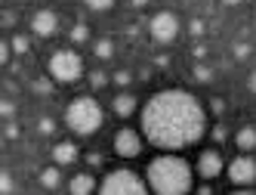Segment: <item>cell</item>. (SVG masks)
I'll use <instances>...</instances> for the list:
<instances>
[{"label":"cell","mask_w":256,"mask_h":195,"mask_svg":"<svg viewBox=\"0 0 256 195\" xmlns=\"http://www.w3.org/2000/svg\"><path fill=\"white\" fill-rule=\"evenodd\" d=\"M142 133L154 149H188L207 133V109L188 90H179V87L158 90L142 105Z\"/></svg>","instance_id":"cell-1"},{"label":"cell","mask_w":256,"mask_h":195,"mask_svg":"<svg viewBox=\"0 0 256 195\" xmlns=\"http://www.w3.org/2000/svg\"><path fill=\"white\" fill-rule=\"evenodd\" d=\"M145 180L154 195H186L194 189V167L182 155H158L145 167Z\"/></svg>","instance_id":"cell-2"},{"label":"cell","mask_w":256,"mask_h":195,"mask_svg":"<svg viewBox=\"0 0 256 195\" xmlns=\"http://www.w3.org/2000/svg\"><path fill=\"white\" fill-rule=\"evenodd\" d=\"M102 121H105V112L93 96H74L65 105V124L78 136H93L102 127Z\"/></svg>","instance_id":"cell-3"},{"label":"cell","mask_w":256,"mask_h":195,"mask_svg":"<svg viewBox=\"0 0 256 195\" xmlns=\"http://www.w3.org/2000/svg\"><path fill=\"white\" fill-rule=\"evenodd\" d=\"M99 192L102 195H145V192H152V189H148V180H142L136 170L114 167V170H108L102 176Z\"/></svg>","instance_id":"cell-4"},{"label":"cell","mask_w":256,"mask_h":195,"mask_svg":"<svg viewBox=\"0 0 256 195\" xmlns=\"http://www.w3.org/2000/svg\"><path fill=\"white\" fill-rule=\"evenodd\" d=\"M46 68H50V78L59 81V84H74L84 78V59L74 50H56L50 56Z\"/></svg>","instance_id":"cell-5"},{"label":"cell","mask_w":256,"mask_h":195,"mask_svg":"<svg viewBox=\"0 0 256 195\" xmlns=\"http://www.w3.org/2000/svg\"><path fill=\"white\" fill-rule=\"evenodd\" d=\"M148 34L154 44H173L179 38V16L170 10H160L148 19Z\"/></svg>","instance_id":"cell-6"},{"label":"cell","mask_w":256,"mask_h":195,"mask_svg":"<svg viewBox=\"0 0 256 195\" xmlns=\"http://www.w3.org/2000/svg\"><path fill=\"white\" fill-rule=\"evenodd\" d=\"M228 183H234L238 189H247L256 183V158L253 155H238L228 161Z\"/></svg>","instance_id":"cell-7"},{"label":"cell","mask_w":256,"mask_h":195,"mask_svg":"<svg viewBox=\"0 0 256 195\" xmlns=\"http://www.w3.org/2000/svg\"><path fill=\"white\" fill-rule=\"evenodd\" d=\"M112 146H114V155H120V158H139L145 149V133H139L133 127H120L114 133Z\"/></svg>","instance_id":"cell-8"},{"label":"cell","mask_w":256,"mask_h":195,"mask_svg":"<svg viewBox=\"0 0 256 195\" xmlns=\"http://www.w3.org/2000/svg\"><path fill=\"white\" fill-rule=\"evenodd\" d=\"M222 167H226V161H222V152L219 149H204L198 155V164H194L200 180H219V176H222Z\"/></svg>","instance_id":"cell-9"},{"label":"cell","mask_w":256,"mask_h":195,"mask_svg":"<svg viewBox=\"0 0 256 195\" xmlns=\"http://www.w3.org/2000/svg\"><path fill=\"white\" fill-rule=\"evenodd\" d=\"M31 31L38 34V38H52V34L59 31V16L52 10H38L31 16Z\"/></svg>","instance_id":"cell-10"},{"label":"cell","mask_w":256,"mask_h":195,"mask_svg":"<svg viewBox=\"0 0 256 195\" xmlns=\"http://www.w3.org/2000/svg\"><path fill=\"white\" fill-rule=\"evenodd\" d=\"M68 192L71 195H93V192H99V183H96V176L90 170H80V173H74L68 180Z\"/></svg>","instance_id":"cell-11"},{"label":"cell","mask_w":256,"mask_h":195,"mask_svg":"<svg viewBox=\"0 0 256 195\" xmlns=\"http://www.w3.org/2000/svg\"><path fill=\"white\" fill-rule=\"evenodd\" d=\"M52 161H56V164H74L78 161V158H80V149L74 146V143H71V139H62V143H56V146H52Z\"/></svg>","instance_id":"cell-12"},{"label":"cell","mask_w":256,"mask_h":195,"mask_svg":"<svg viewBox=\"0 0 256 195\" xmlns=\"http://www.w3.org/2000/svg\"><path fill=\"white\" fill-rule=\"evenodd\" d=\"M136 109H139V99H136L133 93H118V96L112 99V112H114L118 118H130Z\"/></svg>","instance_id":"cell-13"},{"label":"cell","mask_w":256,"mask_h":195,"mask_svg":"<svg viewBox=\"0 0 256 195\" xmlns=\"http://www.w3.org/2000/svg\"><path fill=\"white\" fill-rule=\"evenodd\" d=\"M234 146L241 152H253L256 149V127L253 124H244V127L234 133Z\"/></svg>","instance_id":"cell-14"},{"label":"cell","mask_w":256,"mask_h":195,"mask_svg":"<svg viewBox=\"0 0 256 195\" xmlns=\"http://www.w3.org/2000/svg\"><path fill=\"white\" fill-rule=\"evenodd\" d=\"M62 164H56L52 161V167H44L40 170V186L44 189H59L62 186V170H59Z\"/></svg>","instance_id":"cell-15"},{"label":"cell","mask_w":256,"mask_h":195,"mask_svg":"<svg viewBox=\"0 0 256 195\" xmlns=\"http://www.w3.org/2000/svg\"><path fill=\"white\" fill-rule=\"evenodd\" d=\"M93 56H96V59H102V62H108V59L114 56V44L108 41V38L96 41V44H93Z\"/></svg>","instance_id":"cell-16"},{"label":"cell","mask_w":256,"mask_h":195,"mask_svg":"<svg viewBox=\"0 0 256 195\" xmlns=\"http://www.w3.org/2000/svg\"><path fill=\"white\" fill-rule=\"evenodd\" d=\"M86 78H90V87H93V90H102V87H108V81H112V78H108V75L102 72V68H96V72H90Z\"/></svg>","instance_id":"cell-17"},{"label":"cell","mask_w":256,"mask_h":195,"mask_svg":"<svg viewBox=\"0 0 256 195\" xmlns=\"http://www.w3.org/2000/svg\"><path fill=\"white\" fill-rule=\"evenodd\" d=\"M71 41H74V44H86L90 41V25L86 22H78L74 28H71Z\"/></svg>","instance_id":"cell-18"},{"label":"cell","mask_w":256,"mask_h":195,"mask_svg":"<svg viewBox=\"0 0 256 195\" xmlns=\"http://www.w3.org/2000/svg\"><path fill=\"white\" fill-rule=\"evenodd\" d=\"M10 44H12V53H16V56H25V53L31 50V41L25 38V34H16Z\"/></svg>","instance_id":"cell-19"},{"label":"cell","mask_w":256,"mask_h":195,"mask_svg":"<svg viewBox=\"0 0 256 195\" xmlns=\"http://www.w3.org/2000/svg\"><path fill=\"white\" fill-rule=\"evenodd\" d=\"M80 4L86 10H93V13H108V10L114 7V0H80Z\"/></svg>","instance_id":"cell-20"},{"label":"cell","mask_w":256,"mask_h":195,"mask_svg":"<svg viewBox=\"0 0 256 195\" xmlns=\"http://www.w3.org/2000/svg\"><path fill=\"white\" fill-rule=\"evenodd\" d=\"M130 81H133L130 68H118V72L112 75V84H118V87H130Z\"/></svg>","instance_id":"cell-21"},{"label":"cell","mask_w":256,"mask_h":195,"mask_svg":"<svg viewBox=\"0 0 256 195\" xmlns=\"http://www.w3.org/2000/svg\"><path fill=\"white\" fill-rule=\"evenodd\" d=\"M194 81L198 84H210L213 81V72H210L207 65H194Z\"/></svg>","instance_id":"cell-22"},{"label":"cell","mask_w":256,"mask_h":195,"mask_svg":"<svg viewBox=\"0 0 256 195\" xmlns=\"http://www.w3.org/2000/svg\"><path fill=\"white\" fill-rule=\"evenodd\" d=\"M38 133H40V136L56 133V121H52V118H40V121H38Z\"/></svg>","instance_id":"cell-23"},{"label":"cell","mask_w":256,"mask_h":195,"mask_svg":"<svg viewBox=\"0 0 256 195\" xmlns=\"http://www.w3.org/2000/svg\"><path fill=\"white\" fill-rule=\"evenodd\" d=\"M12 189H16L12 173H10V170H4V173H0V192H12Z\"/></svg>","instance_id":"cell-24"},{"label":"cell","mask_w":256,"mask_h":195,"mask_svg":"<svg viewBox=\"0 0 256 195\" xmlns=\"http://www.w3.org/2000/svg\"><path fill=\"white\" fill-rule=\"evenodd\" d=\"M204 31H207V25L200 22V19H192L188 22V34H192V38H204Z\"/></svg>","instance_id":"cell-25"},{"label":"cell","mask_w":256,"mask_h":195,"mask_svg":"<svg viewBox=\"0 0 256 195\" xmlns=\"http://www.w3.org/2000/svg\"><path fill=\"white\" fill-rule=\"evenodd\" d=\"M250 53H253V50H250V44H234V59H238V62H244Z\"/></svg>","instance_id":"cell-26"},{"label":"cell","mask_w":256,"mask_h":195,"mask_svg":"<svg viewBox=\"0 0 256 195\" xmlns=\"http://www.w3.org/2000/svg\"><path fill=\"white\" fill-rule=\"evenodd\" d=\"M0 115H4L6 121L16 115V105H12V99H0Z\"/></svg>","instance_id":"cell-27"},{"label":"cell","mask_w":256,"mask_h":195,"mask_svg":"<svg viewBox=\"0 0 256 195\" xmlns=\"http://www.w3.org/2000/svg\"><path fill=\"white\" fill-rule=\"evenodd\" d=\"M210 133H213V139H216V143H226V139H228V130L222 127V124H216V127H213Z\"/></svg>","instance_id":"cell-28"},{"label":"cell","mask_w":256,"mask_h":195,"mask_svg":"<svg viewBox=\"0 0 256 195\" xmlns=\"http://www.w3.org/2000/svg\"><path fill=\"white\" fill-rule=\"evenodd\" d=\"M12 56V44H0V65H6Z\"/></svg>","instance_id":"cell-29"},{"label":"cell","mask_w":256,"mask_h":195,"mask_svg":"<svg viewBox=\"0 0 256 195\" xmlns=\"http://www.w3.org/2000/svg\"><path fill=\"white\" fill-rule=\"evenodd\" d=\"M210 112H216V115H222V112H226V102L219 99V96H213V99H210Z\"/></svg>","instance_id":"cell-30"},{"label":"cell","mask_w":256,"mask_h":195,"mask_svg":"<svg viewBox=\"0 0 256 195\" xmlns=\"http://www.w3.org/2000/svg\"><path fill=\"white\" fill-rule=\"evenodd\" d=\"M86 164H90V167H99V164H102V155H99V152H90V155H86Z\"/></svg>","instance_id":"cell-31"},{"label":"cell","mask_w":256,"mask_h":195,"mask_svg":"<svg viewBox=\"0 0 256 195\" xmlns=\"http://www.w3.org/2000/svg\"><path fill=\"white\" fill-rule=\"evenodd\" d=\"M192 56H194V59H204V56H207V47H204V44H198V47L192 50Z\"/></svg>","instance_id":"cell-32"},{"label":"cell","mask_w":256,"mask_h":195,"mask_svg":"<svg viewBox=\"0 0 256 195\" xmlns=\"http://www.w3.org/2000/svg\"><path fill=\"white\" fill-rule=\"evenodd\" d=\"M213 192V186H210V180H204V183H200L198 186V195H210Z\"/></svg>","instance_id":"cell-33"},{"label":"cell","mask_w":256,"mask_h":195,"mask_svg":"<svg viewBox=\"0 0 256 195\" xmlns=\"http://www.w3.org/2000/svg\"><path fill=\"white\" fill-rule=\"evenodd\" d=\"M34 90H38V93H46V90H50V81H44V78H40L38 84H34Z\"/></svg>","instance_id":"cell-34"},{"label":"cell","mask_w":256,"mask_h":195,"mask_svg":"<svg viewBox=\"0 0 256 195\" xmlns=\"http://www.w3.org/2000/svg\"><path fill=\"white\" fill-rule=\"evenodd\" d=\"M6 136H10V139H16V136H19V127H16V124H12V121L6 124Z\"/></svg>","instance_id":"cell-35"},{"label":"cell","mask_w":256,"mask_h":195,"mask_svg":"<svg viewBox=\"0 0 256 195\" xmlns=\"http://www.w3.org/2000/svg\"><path fill=\"white\" fill-rule=\"evenodd\" d=\"M247 87H250V90H253V93H256V72H253V75H250V78H247Z\"/></svg>","instance_id":"cell-36"},{"label":"cell","mask_w":256,"mask_h":195,"mask_svg":"<svg viewBox=\"0 0 256 195\" xmlns=\"http://www.w3.org/2000/svg\"><path fill=\"white\" fill-rule=\"evenodd\" d=\"M130 4H133L136 10H142V7H148V0H130Z\"/></svg>","instance_id":"cell-37"},{"label":"cell","mask_w":256,"mask_h":195,"mask_svg":"<svg viewBox=\"0 0 256 195\" xmlns=\"http://www.w3.org/2000/svg\"><path fill=\"white\" fill-rule=\"evenodd\" d=\"M222 4H226V7H238V4H241V0H222Z\"/></svg>","instance_id":"cell-38"}]
</instances>
